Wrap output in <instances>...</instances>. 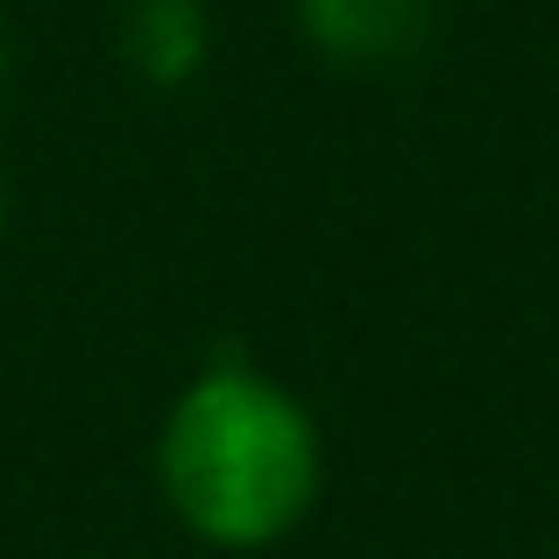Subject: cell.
<instances>
[{"label":"cell","mask_w":559,"mask_h":559,"mask_svg":"<svg viewBox=\"0 0 559 559\" xmlns=\"http://www.w3.org/2000/svg\"><path fill=\"white\" fill-rule=\"evenodd\" d=\"M156 481L170 518L213 552H270L312 518L326 489L319 425L284 382L213 361L178 390L156 439Z\"/></svg>","instance_id":"6da1fadb"},{"label":"cell","mask_w":559,"mask_h":559,"mask_svg":"<svg viewBox=\"0 0 559 559\" xmlns=\"http://www.w3.org/2000/svg\"><path fill=\"white\" fill-rule=\"evenodd\" d=\"M298 36L319 64L390 71L432 36V0H298Z\"/></svg>","instance_id":"7a4b0ae2"},{"label":"cell","mask_w":559,"mask_h":559,"mask_svg":"<svg viewBox=\"0 0 559 559\" xmlns=\"http://www.w3.org/2000/svg\"><path fill=\"white\" fill-rule=\"evenodd\" d=\"M213 57L205 0H121V64L156 93H178Z\"/></svg>","instance_id":"3957f363"},{"label":"cell","mask_w":559,"mask_h":559,"mask_svg":"<svg viewBox=\"0 0 559 559\" xmlns=\"http://www.w3.org/2000/svg\"><path fill=\"white\" fill-rule=\"evenodd\" d=\"M0 234H8V178H0Z\"/></svg>","instance_id":"277c9868"},{"label":"cell","mask_w":559,"mask_h":559,"mask_svg":"<svg viewBox=\"0 0 559 559\" xmlns=\"http://www.w3.org/2000/svg\"><path fill=\"white\" fill-rule=\"evenodd\" d=\"M0 71H8V28H0Z\"/></svg>","instance_id":"5b68a950"}]
</instances>
